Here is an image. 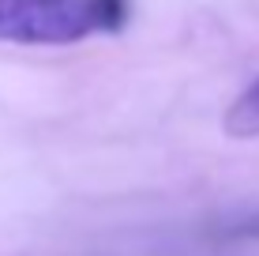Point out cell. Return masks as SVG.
Wrapping results in <instances>:
<instances>
[{
    "instance_id": "obj_1",
    "label": "cell",
    "mask_w": 259,
    "mask_h": 256,
    "mask_svg": "<svg viewBox=\"0 0 259 256\" xmlns=\"http://www.w3.org/2000/svg\"><path fill=\"white\" fill-rule=\"evenodd\" d=\"M124 19V0H0V42L75 46Z\"/></svg>"
},
{
    "instance_id": "obj_2",
    "label": "cell",
    "mask_w": 259,
    "mask_h": 256,
    "mask_svg": "<svg viewBox=\"0 0 259 256\" xmlns=\"http://www.w3.org/2000/svg\"><path fill=\"white\" fill-rule=\"evenodd\" d=\"M222 125H226V136L233 139H259V76L229 102Z\"/></svg>"
}]
</instances>
